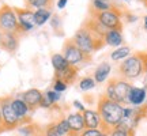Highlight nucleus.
Returning a JSON list of instances; mask_svg holds the SVG:
<instances>
[{
	"label": "nucleus",
	"instance_id": "nucleus-38",
	"mask_svg": "<svg viewBox=\"0 0 147 136\" xmlns=\"http://www.w3.org/2000/svg\"><path fill=\"white\" fill-rule=\"evenodd\" d=\"M4 132V128H3V123H1V101H0V133Z\"/></svg>",
	"mask_w": 147,
	"mask_h": 136
},
{
	"label": "nucleus",
	"instance_id": "nucleus-45",
	"mask_svg": "<svg viewBox=\"0 0 147 136\" xmlns=\"http://www.w3.org/2000/svg\"><path fill=\"white\" fill-rule=\"evenodd\" d=\"M102 1H110V0H102Z\"/></svg>",
	"mask_w": 147,
	"mask_h": 136
},
{
	"label": "nucleus",
	"instance_id": "nucleus-14",
	"mask_svg": "<svg viewBox=\"0 0 147 136\" xmlns=\"http://www.w3.org/2000/svg\"><path fill=\"white\" fill-rule=\"evenodd\" d=\"M82 26H83L84 29H87L93 36H95L97 38H101V40H104L106 36V33L109 32L101 22H98L95 18H93V16H90V15L83 21Z\"/></svg>",
	"mask_w": 147,
	"mask_h": 136
},
{
	"label": "nucleus",
	"instance_id": "nucleus-41",
	"mask_svg": "<svg viewBox=\"0 0 147 136\" xmlns=\"http://www.w3.org/2000/svg\"><path fill=\"white\" fill-rule=\"evenodd\" d=\"M68 136H80V135H78V133H72V132H71Z\"/></svg>",
	"mask_w": 147,
	"mask_h": 136
},
{
	"label": "nucleus",
	"instance_id": "nucleus-28",
	"mask_svg": "<svg viewBox=\"0 0 147 136\" xmlns=\"http://www.w3.org/2000/svg\"><path fill=\"white\" fill-rule=\"evenodd\" d=\"M95 86H97V83H95V80L93 76H84V78H82L79 80V90L83 91V93L93 90Z\"/></svg>",
	"mask_w": 147,
	"mask_h": 136
},
{
	"label": "nucleus",
	"instance_id": "nucleus-22",
	"mask_svg": "<svg viewBox=\"0 0 147 136\" xmlns=\"http://www.w3.org/2000/svg\"><path fill=\"white\" fill-rule=\"evenodd\" d=\"M51 63H52V67L55 69V73H60L69 65L61 53H53L51 56Z\"/></svg>",
	"mask_w": 147,
	"mask_h": 136
},
{
	"label": "nucleus",
	"instance_id": "nucleus-27",
	"mask_svg": "<svg viewBox=\"0 0 147 136\" xmlns=\"http://www.w3.org/2000/svg\"><path fill=\"white\" fill-rule=\"evenodd\" d=\"M37 136H61L56 129V125H55V121L47 124L45 127H40L38 128V132H37Z\"/></svg>",
	"mask_w": 147,
	"mask_h": 136
},
{
	"label": "nucleus",
	"instance_id": "nucleus-43",
	"mask_svg": "<svg viewBox=\"0 0 147 136\" xmlns=\"http://www.w3.org/2000/svg\"><path fill=\"white\" fill-rule=\"evenodd\" d=\"M1 36H3V32H1V29H0V44H1Z\"/></svg>",
	"mask_w": 147,
	"mask_h": 136
},
{
	"label": "nucleus",
	"instance_id": "nucleus-30",
	"mask_svg": "<svg viewBox=\"0 0 147 136\" xmlns=\"http://www.w3.org/2000/svg\"><path fill=\"white\" fill-rule=\"evenodd\" d=\"M44 95L51 101V104H52L53 106H57L59 101L61 100V94L57 93V91H55V90H52V89H48L47 91H44Z\"/></svg>",
	"mask_w": 147,
	"mask_h": 136
},
{
	"label": "nucleus",
	"instance_id": "nucleus-13",
	"mask_svg": "<svg viewBox=\"0 0 147 136\" xmlns=\"http://www.w3.org/2000/svg\"><path fill=\"white\" fill-rule=\"evenodd\" d=\"M21 34L18 33H3L1 36V44L0 48L8 53H15L19 48V42H21Z\"/></svg>",
	"mask_w": 147,
	"mask_h": 136
},
{
	"label": "nucleus",
	"instance_id": "nucleus-34",
	"mask_svg": "<svg viewBox=\"0 0 147 136\" xmlns=\"http://www.w3.org/2000/svg\"><path fill=\"white\" fill-rule=\"evenodd\" d=\"M102 135V131L101 129H84L80 136H101Z\"/></svg>",
	"mask_w": 147,
	"mask_h": 136
},
{
	"label": "nucleus",
	"instance_id": "nucleus-5",
	"mask_svg": "<svg viewBox=\"0 0 147 136\" xmlns=\"http://www.w3.org/2000/svg\"><path fill=\"white\" fill-rule=\"evenodd\" d=\"M71 40H72L74 44H75L82 52L86 53V55H89V56H91V55L94 52H97V50H100L101 48L105 45V41H104V40L97 38L95 36H93V34H91L87 29H84L83 26H80L78 30L75 32V34L72 36Z\"/></svg>",
	"mask_w": 147,
	"mask_h": 136
},
{
	"label": "nucleus",
	"instance_id": "nucleus-21",
	"mask_svg": "<svg viewBox=\"0 0 147 136\" xmlns=\"http://www.w3.org/2000/svg\"><path fill=\"white\" fill-rule=\"evenodd\" d=\"M23 1H25V8H29L32 11L40 10V8L52 10L55 5V0H23Z\"/></svg>",
	"mask_w": 147,
	"mask_h": 136
},
{
	"label": "nucleus",
	"instance_id": "nucleus-37",
	"mask_svg": "<svg viewBox=\"0 0 147 136\" xmlns=\"http://www.w3.org/2000/svg\"><path fill=\"white\" fill-rule=\"evenodd\" d=\"M67 3H68V0H59V1H57V8H59V10H63V8H65Z\"/></svg>",
	"mask_w": 147,
	"mask_h": 136
},
{
	"label": "nucleus",
	"instance_id": "nucleus-6",
	"mask_svg": "<svg viewBox=\"0 0 147 136\" xmlns=\"http://www.w3.org/2000/svg\"><path fill=\"white\" fill-rule=\"evenodd\" d=\"M131 87V82L119 78V76H115V78L108 79L104 95L115 102H119L120 105H127V97H128Z\"/></svg>",
	"mask_w": 147,
	"mask_h": 136
},
{
	"label": "nucleus",
	"instance_id": "nucleus-12",
	"mask_svg": "<svg viewBox=\"0 0 147 136\" xmlns=\"http://www.w3.org/2000/svg\"><path fill=\"white\" fill-rule=\"evenodd\" d=\"M42 94H44V91L38 89H29L26 91H23V93H19V94H16V97H19L22 100L25 101V104L32 109V112L37 109V108H40V102L42 100Z\"/></svg>",
	"mask_w": 147,
	"mask_h": 136
},
{
	"label": "nucleus",
	"instance_id": "nucleus-29",
	"mask_svg": "<svg viewBox=\"0 0 147 136\" xmlns=\"http://www.w3.org/2000/svg\"><path fill=\"white\" fill-rule=\"evenodd\" d=\"M113 7V4L110 1H102V0H91V4H90L89 8H91L93 11H108Z\"/></svg>",
	"mask_w": 147,
	"mask_h": 136
},
{
	"label": "nucleus",
	"instance_id": "nucleus-3",
	"mask_svg": "<svg viewBox=\"0 0 147 136\" xmlns=\"http://www.w3.org/2000/svg\"><path fill=\"white\" fill-rule=\"evenodd\" d=\"M124 7L113 4V7L108 11H93L89 8V15L95 18L98 22H101L108 30H117L123 33L124 23H123V14H124Z\"/></svg>",
	"mask_w": 147,
	"mask_h": 136
},
{
	"label": "nucleus",
	"instance_id": "nucleus-7",
	"mask_svg": "<svg viewBox=\"0 0 147 136\" xmlns=\"http://www.w3.org/2000/svg\"><path fill=\"white\" fill-rule=\"evenodd\" d=\"M61 55L64 56V59L67 60V63L69 65H74V67H80V65H86V64L91 63L93 60V56H89L83 53L80 49H79L71 38L65 40L63 44V48H61Z\"/></svg>",
	"mask_w": 147,
	"mask_h": 136
},
{
	"label": "nucleus",
	"instance_id": "nucleus-23",
	"mask_svg": "<svg viewBox=\"0 0 147 136\" xmlns=\"http://www.w3.org/2000/svg\"><path fill=\"white\" fill-rule=\"evenodd\" d=\"M52 10H47V8H40V10L34 11V21H36V26L40 27L42 25H45L51 16H52Z\"/></svg>",
	"mask_w": 147,
	"mask_h": 136
},
{
	"label": "nucleus",
	"instance_id": "nucleus-25",
	"mask_svg": "<svg viewBox=\"0 0 147 136\" xmlns=\"http://www.w3.org/2000/svg\"><path fill=\"white\" fill-rule=\"evenodd\" d=\"M49 23H51V27L55 32V34L63 36V21H61V16L59 14H52L51 19H49Z\"/></svg>",
	"mask_w": 147,
	"mask_h": 136
},
{
	"label": "nucleus",
	"instance_id": "nucleus-11",
	"mask_svg": "<svg viewBox=\"0 0 147 136\" xmlns=\"http://www.w3.org/2000/svg\"><path fill=\"white\" fill-rule=\"evenodd\" d=\"M11 106L15 112V114L18 116V118L21 120V125L23 124H30L32 123V118H30V114L33 112L32 109L25 104V101L19 98V97H11Z\"/></svg>",
	"mask_w": 147,
	"mask_h": 136
},
{
	"label": "nucleus",
	"instance_id": "nucleus-46",
	"mask_svg": "<svg viewBox=\"0 0 147 136\" xmlns=\"http://www.w3.org/2000/svg\"><path fill=\"white\" fill-rule=\"evenodd\" d=\"M0 52H1V48H0Z\"/></svg>",
	"mask_w": 147,
	"mask_h": 136
},
{
	"label": "nucleus",
	"instance_id": "nucleus-18",
	"mask_svg": "<svg viewBox=\"0 0 147 136\" xmlns=\"http://www.w3.org/2000/svg\"><path fill=\"white\" fill-rule=\"evenodd\" d=\"M110 71H112V67H110V64L106 63V61L101 63L100 65H97V68L94 69V73H93V78H94L95 83L101 84V83L108 82L109 75H110Z\"/></svg>",
	"mask_w": 147,
	"mask_h": 136
},
{
	"label": "nucleus",
	"instance_id": "nucleus-20",
	"mask_svg": "<svg viewBox=\"0 0 147 136\" xmlns=\"http://www.w3.org/2000/svg\"><path fill=\"white\" fill-rule=\"evenodd\" d=\"M105 45H109V46H113V48H119L123 45L124 42V37H123V33L121 32H117V30H109L106 33L105 38Z\"/></svg>",
	"mask_w": 147,
	"mask_h": 136
},
{
	"label": "nucleus",
	"instance_id": "nucleus-16",
	"mask_svg": "<svg viewBox=\"0 0 147 136\" xmlns=\"http://www.w3.org/2000/svg\"><path fill=\"white\" fill-rule=\"evenodd\" d=\"M82 114H83L86 129H101L102 128V120L97 109H86Z\"/></svg>",
	"mask_w": 147,
	"mask_h": 136
},
{
	"label": "nucleus",
	"instance_id": "nucleus-9",
	"mask_svg": "<svg viewBox=\"0 0 147 136\" xmlns=\"http://www.w3.org/2000/svg\"><path fill=\"white\" fill-rule=\"evenodd\" d=\"M0 29L3 33H18V34H21L19 25H18V18H16L14 7H10L7 4H3L0 7Z\"/></svg>",
	"mask_w": 147,
	"mask_h": 136
},
{
	"label": "nucleus",
	"instance_id": "nucleus-8",
	"mask_svg": "<svg viewBox=\"0 0 147 136\" xmlns=\"http://www.w3.org/2000/svg\"><path fill=\"white\" fill-rule=\"evenodd\" d=\"M11 97L12 95L0 97V101H1V123H3L4 131H12V129H16L21 125V120L18 118V116L15 114V112L11 106Z\"/></svg>",
	"mask_w": 147,
	"mask_h": 136
},
{
	"label": "nucleus",
	"instance_id": "nucleus-40",
	"mask_svg": "<svg viewBox=\"0 0 147 136\" xmlns=\"http://www.w3.org/2000/svg\"><path fill=\"white\" fill-rule=\"evenodd\" d=\"M143 21H144V29L147 30V15L144 16V18H143Z\"/></svg>",
	"mask_w": 147,
	"mask_h": 136
},
{
	"label": "nucleus",
	"instance_id": "nucleus-17",
	"mask_svg": "<svg viewBox=\"0 0 147 136\" xmlns=\"http://www.w3.org/2000/svg\"><path fill=\"white\" fill-rule=\"evenodd\" d=\"M65 118L68 121V125L71 128V132L72 133H78L80 135L82 132L86 129V127H84V120H83V114L82 113H79V112H71L65 116Z\"/></svg>",
	"mask_w": 147,
	"mask_h": 136
},
{
	"label": "nucleus",
	"instance_id": "nucleus-47",
	"mask_svg": "<svg viewBox=\"0 0 147 136\" xmlns=\"http://www.w3.org/2000/svg\"><path fill=\"white\" fill-rule=\"evenodd\" d=\"M146 73H147V72H146Z\"/></svg>",
	"mask_w": 147,
	"mask_h": 136
},
{
	"label": "nucleus",
	"instance_id": "nucleus-19",
	"mask_svg": "<svg viewBox=\"0 0 147 136\" xmlns=\"http://www.w3.org/2000/svg\"><path fill=\"white\" fill-rule=\"evenodd\" d=\"M79 75V67H74V65H68L64 71H61L60 73H55V78H59L64 80L65 83L68 84H74L78 79Z\"/></svg>",
	"mask_w": 147,
	"mask_h": 136
},
{
	"label": "nucleus",
	"instance_id": "nucleus-4",
	"mask_svg": "<svg viewBox=\"0 0 147 136\" xmlns=\"http://www.w3.org/2000/svg\"><path fill=\"white\" fill-rule=\"evenodd\" d=\"M147 117V104L142 106H125L123 110V120L116 127L125 132H136L140 121Z\"/></svg>",
	"mask_w": 147,
	"mask_h": 136
},
{
	"label": "nucleus",
	"instance_id": "nucleus-24",
	"mask_svg": "<svg viewBox=\"0 0 147 136\" xmlns=\"http://www.w3.org/2000/svg\"><path fill=\"white\" fill-rule=\"evenodd\" d=\"M131 55V48L129 46H119L110 53V59L113 61H123Z\"/></svg>",
	"mask_w": 147,
	"mask_h": 136
},
{
	"label": "nucleus",
	"instance_id": "nucleus-36",
	"mask_svg": "<svg viewBox=\"0 0 147 136\" xmlns=\"http://www.w3.org/2000/svg\"><path fill=\"white\" fill-rule=\"evenodd\" d=\"M72 106L74 108H76L78 109V112L79 113H83L84 110H86V106H84L80 101H78V100H75V101H72Z\"/></svg>",
	"mask_w": 147,
	"mask_h": 136
},
{
	"label": "nucleus",
	"instance_id": "nucleus-35",
	"mask_svg": "<svg viewBox=\"0 0 147 136\" xmlns=\"http://www.w3.org/2000/svg\"><path fill=\"white\" fill-rule=\"evenodd\" d=\"M40 108H42V109H52L53 108V105L51 104V101L48 100L44 94H42V100H41V102H40Z\"/></svg>",
	"mask_w": 147,
	"mask_h": 136
},
{
	"label": "nucleus",
	"instance_id": "nucleus-31",
	"mask_svg": "<svg viewBox=\"0 0 147 136\" xmlns=\"http://www.w3.org/2000/svg\"><path fill=\"white\" fill-rule=\"evenodd\" d=\"M68 89V84L65 83L64 80H61V79L59 78H53V83H52V90H55V91H57V93H64L65 90Z\"/></svg>",
	"mask_w": 147,
	"mask_h": 136
},
{
	"label": "nucleus",
	"instance_id": "nucleus-15",
	"mask_svg": "<svg viewBox=\"0 0 147 136\" xmlns=\"http://www.w3.org/2000/svg\"><path fill=\"white\" fill-rule=\"evenodd\" d=\"M147 91L143 87H135L132 86L128 97H127V106H142L146 104Z\"/></svg>",
	"mask_w": 147,
	"mask_h": 136
},
{
	"label": "nucleus",
	"instance_id": "nucleus-32",
	"mask_svg": "<svg viewBox=\"0 0 147 136\" xmlns=\"http://www.w3.org/2000/svg\"><path fill=\"white\" fill-rule=\"evenodd\" d=\"M108 133H109V136H135V132H125L119 129V128H113Z\"/></svg>",
	"mask_w": 147,
	"mask_h": 136
},
{
	"label": "nucleus",
	"instance_id": "nucleus-2",
	"mask_svg": "<svg viewBox=\"0 0 147 136\" xmlns=\"http://www.w3.org/2000/svg\"><path fill=\"white\" fill-rule=\"evenodd\" d=\"M146 71V52L129 55L117 65V76L131 82L144 75Z\"/></svg>",
	"mask_w": 147,
	"mask_h": 136
},
{
	"label": "nucleus",
	"instance_id": "nucleus-26",
	"mask_svg": "<svg viewBox=\"0 0 147 136\" xmlns=\"http://www.w3.org/2000/svg\"><path fill=\"white\" fill-rule=\"evenodd\" d=\"M55 125H56V129H57V132L61 136H68L69 133H71V128H69V125H68V121H67V118L63 117V116L55 121Z\"/></svg>",
	"mask_w": 147,
	"mask_h": 136
},
{
	"label": "nucleus",
	"instance_id": "nucleus-42",
	"mask_svg": "<svg viewBox=\"0 0 147 136\" xmlns=\"http://www.w3.org/2000/svg\"><path fill=\"white\" fill-rule=\"evenodd\" d=\"M101 136H109V133H108V132H102V135Z\"/></svg>",
	"mask_w": 147,
	"mask_h": 136
},
{
	"label": "nucleus",
	"instance_id": "nucleus-39",
	"mask_svg": "<svg viewBox=\"0 0 147 136\" xmlns=\"http://www.w3.org/2000/svg\"><path fill=\"white\" fill-rule=\"evenodd\" d=\"M143 84H144V86H143V89L147 91V73H144V80H143Z\"/></svg>",
	"mask_w": 147,
	"mask_h": 136
},
{
	"label": "nucleus",
	"instance_id": "nucleus-10",
	"mask_svg": "<svg viewBox=\"0 0 147 136\" xmlns=\"http://www.w3.org/2000/svg\"><path fill=\"white\" fill-rule=\"evenodd\" d=\"M18 18V25H19V32L21 34H26L30 33L36 29V21H34V11L29 10V8H18L14 7Z\"/></svg>",
	"mask_w": 147,
	"mask_h": 136
},
{
	"label": "nucleus",
	"instance_id": "nucleus-1",
	"mask_svg": "<svg viewBox=\"0 0 147 136\" xmlns=\"http://www.w3.org/2000/svg\"><path fill=\"white\" fill-rule=\"evenodd\" d=\"M97 112L100 114L101 120H102V132H109L120 124L123 120V110L124 106L120 105L119 102L106 98L105 95H100L98 101H97Z\"/></svg>",
	"mask_w": 147,
	"mask_h": 136
},
{
	"label": "nucleus",
	"instance_id": "nucleus-44",
	"mask_svg": "<svg viewBox=\"0 0 147 136\" xmlns=\"http://www.w3.org/2000/svg\"><path fill=\"white\" fill-rule=\"evenodd\" d=\"M142 3H143V4H144V5H146V7H147V0H142Z\"/></svg>",
	"mask_w": 147,
	"mask_h": 136
},
{
	"label": "nucleus",
	"instance_id": "nucleus-33",
	"mask_svg": "<svg viewBox=\"0 0 147 136\" xmlns=\"http://www.w3.org/2000/svg\"><path fill=\"white\" fill-rule=\"evenodd\" d=\"M123 19H125L127 23H134V22L138 21V16L135 14H132L131 11L124 10V14H123Z\"/></svg>",
	"mask_w": 147,
	"mask_h": 136
}]
</instances>
